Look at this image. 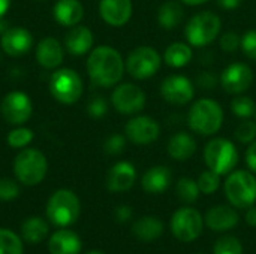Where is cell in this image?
<instances>
[{"mask_svg":"<svg viewBox=\"0 0 256 254\" xmlns=\"http://www.w3.org/2000/svg\"><path fill=\"white\" fill-rule=\"evenodd\" d=\"M20 195L18 184L10 178H0V201H14Z\"/></svg>","mask_w":256,"mask_h":254,"instance_id":"obj_37","label":"cell"},{"mask_svg":"<svg viewBox=\"0 0 256 254\" xmlns=\"http://www.w3.org/2000/svg\"><path fill=\"white\" fill-rule=\"evenodd\" d=\"M236 138L242 144H250L256 139V123L246 118V121H242L236 129Z\"/></svg>","mask_w":256,"mask_h":254,"instance_id":"obj_36","label":"cell"},{"mask_svg":"<svg viewBox=\"0 0 256 254\" xmlns=\"http://www.w3.org/2000/svg\"><path fill=\"white\" fill-rule=\"evenodd\" d=\"M0 45L8 55L20 57L33 48V34L24 27H8L2 33Z\"/></svg>","mask_w":256,"mask_h":254,"instance_id":"obj_16","label":"cell"},{"mask_svg":"<svg viewBox=\"0 0 256 254\" xmlns=\"http://www.w3.org/2000/svg\"><path fill=\"white\" fill-rule=\"evenodd\" d=\"M136 180V171L132 163L129 162H118L116 163L106 175V187L110 192L120 193L128 192Z\"/></svg>","mask_w":256,"mask_h":254,"instance_id":"obj_18","label":"cell"},{"mask_svg":"<svg viewBox=\"0 0 256 254\" xmlns=\"http://www.w3.org/2000/svg\"><path fill=\"white\" fill-rule=\"evenodd\" d=\"M255 115H256V114H255Z\"/></svg>","mask_w":256,"mask_h":254,"instance_id":"obj_50","label":"cell"},{"mask_svg":"<svg viewBox=\"0 0 256 254\" xmlns=\"http://www.w3.org/2000/svg\"><path fill=\"white\" fill-rule=\"evenodd\" d=\"M63 57H64L63 48L60 42L52 36L44 37L36 46V60L45 69L58 67L63 63Z\"/></svg>","mask_w":256,"mask_h":254,"instance_id":"obj_19","label":"cell"},{"mask_svg":"<svg viewBox=\"0 0 256 254\" xmlns=\"http://www.w3.org/2000/svg\"><path fill=\"white\" fill-rule=\"evenodd\" d=\"M220 186V175L213 172L212 169L202 172L198 178V187L200 192H202L204 195H212L214 193Z\"/></svg>","mask_w":256,"mask_h":254,"instance_id":"obj_34","label":"cell"},{"mask_svg":"<svg viewBox=\"0 0 256 254\" xmlns=\"http://www.w3.org/2000/svg\"><path fill=\"white\" fill-rule=\"evenodd\" d=\"M196 84L202 90H212L218 84V76L213 72H201L196 78Z\"/></svg>","mask_w":256,"mask_h":254,"instance_id":"obj_42","label":"cell"},{"mask_svg":"<svg viewBox=\"0 0 256 254\" xmlns=\"http://www.w3.org/2000/svg\"><path fill=\"white\" fill-rule=\"evenodd\" d=\"M218 6H220L222 9H226V10H231V9H237L243 0H216Z\"/></svg>","mask_w":256,"mask_h":254,"instance_id":"obj_45","label":"cell"},{"mask_svg":"<svg viewBox=\"0 0 256 254\" xmlns=\"http://www.w3.org/2000/svg\"><path fill=\"white\" fill-rule=\"evenodd\" d=\"M34 138V133L28 129V127H16L12 132H9L6 141L9 144V147L12 148H26Z\"/></svg>","mask_w":256,"mask_h":254,"instance_id":"obj_32","label":"cell"},{"mask_svg":"<svg viewBox=\"0 0 256 254\" xmlns=\"http://www.w3.org/2000/svg\"><path fill=\"white\" fill-rule=\"evenodd\" d=\"M192 57H194L192 48L188 43H184V42H174V43H171L165 49V54H164L165 63L170 67H176V69L189 64Z\"/></svg>","mask_w":256,"mask_h":254,"instance_id":"obj_27","label":"cell"},{"mask_svg":"<svg viewBox=\"0 0 256 254\" xmlns=\"http://www.w3.org/2000/svg\"><path fill=\"white\" fill-rule=\"evenodd\" d=\"M141 184L147 193H162L171 184V171L166 166H154L144 174Z\"/></svg>","mask_w":256,"mask_h":254,"instance_id":"obj_25","label":"cell"},{"mask_svg":"<svg viewBox=\"0 0 256 254\" xmlns=\"http://www.w3.org/2000/svg\"><path fill=\"white\" fill-rule=\"evenodd\" d=\"M204 162L213 172L228 175L238 163V151L231 141L214 138L204 148Z\"/></svg>","mask_w":256,"mask_h":254,"instance_id":"obj_5","label":"cell"},{"mask_svg":"<svg viewBox=\"0 0 256 254\" xmlns=\"http://www.w3.org/2000/svg\"><path fill=\"white\" fill-rule=\"evenodd\" d=\"M224 123V111L213 99L196 100L188 112V124L190 130L201 136L218 133Z\"/></svg>","mask_w":256,"mask_h":254,"instance_id":"obj_2","label":"cell"},{"mask_svg":"<svg viewBox=\"0 0 256 254\" xmlns=\"http://www.w3.org/2000/svg\"><path fill=\"white\" fill-rule=\"evenodd\" d=\"M196 151V141L194 139L192 135L178 132L174 136H171L168 142V154L171 159L183 162L189 160Z\"/></svg>","mask_w":256,"mask_h":254,"instance_id":"obj_24","label":"cell"},{"mask_svg":"<svg viewBox=\"0 0 256 254\" xmlns=\"http://www.w3.org/2000/svg\"><path fill=\"white\" fill-rule=\"evenodd\" d=\"M183 16H184V10L182 4L174 0L165 1L158 9V22L165 30H172L178 27L183 21Z\"/></svg>","mask_w":256,"mask_h":254,"instance_id":"obj_26","label":"cell"},{"mask_svg":"<svg viewBox=\"0 0 256 254\" xmlns=\"http://www.w3.org/2000/svg\"><path fill=\"white\" fill-rule=\"evenodd\" d=\"M2 115L12 126H22L33 114V103L22 91H10L2 100Z\"/></svg>","mask_w":256,"mask_h":254,"instance_id":"obj_11","label":"cell"},{"mask_svg":"<svg viewBox=\"0 0 256 254\" xmlns=\"http://www.w3.org/2000/svg\"><path fill=\"white\" fill-rule=\"evenodd\" d=\"M87 112H88L90 117H93V118H100V117H104V115L108 112V103L105 102L104 97L96 96V97H93V99L88 102V105H87Z\"/></svg>","mask_w":256,"mask_h":254,"instance_id":"obj_40","label":"cell"},{"mask_svg":"<svg viewBox=\"0 0 256 254\" xmlns=\"http://www.w3.org/2000/svg\"><path fill=\"white\" fill-rule=\"evenodd\" d=\"M82 91V79L74 69H58L50 78V93L60 103L72 105L78 102Z\"/></svg>","mask_w":256,"mask_h":254,"instance_id":"obj_7","label":"cell"},{"mask_svg":"<svg viewBox=\"0 0 256 254\" xmlns=\"http://www.w3.org/2000/svg\"><path fill=\"white\" fill-rule=\"evenodd\" d=\"M246 222L250 225V226H256V207H252L248 214H246Z\"/></svg>","mask_w":256,"mask_h":254,"instance_id":"obj_46","label":"cell"},{"mask_svg":"<svg viewBox=\"0 0 256 254\" xmlns=\"http://www.w3.org/2000/svg\"><path fill=\"white\" fill-rule=\"evenodd\" d=\"M111 102L117 112L123 115H132L144 109L146 93L138 85L124 82L114 88L111 94Z\"/></svg>","mask_w":256,"mask_h":254,"instance_id":"obj_10","label":"cell"},{"mask_svg":"<svg viewBox=\"0 0 256 254\" xmlns=\"http://www.w3.org/2000/svg\"><path fill=\"white\" fill-rule=\"evenodd\" d=\"M231 111L240 118H250L256 114L255 102L248 96L234 97L231 102Z\"/></svg>","mask_w":256,"mask_h":254,"instance_id":"obj_33","label":"cell"},{"mask_svg":"<svg viewBox=\"0 0 256 254\" xmlns=\"http://www.w3.org/2000/svg\"><path fill=\"white\" fill-rule=\"evenodd\" d=\"M202 217L194 208H180L171 219V229L177 240L190 243L202 232Z\"/></svg>","mask_w":256,"mask_h":254,"instance_id":"obj_12","label":"cell"},{"mask_svg":"<svg viewBox=\"0 0 256 254\" xmlns=\"http://www.w3.org/2000/svg\"><path fill=\"white\" fill-rule=\"evenodd\" d=\"M128 73L135 79H148L160 69V55L153 46H138L126 58Z\"/></svg>","mask_w":256,"mask_h":254,"instance_id":"obj_9","label":"cell"},{"mask_svg":"<svg viewBox=\"0 0 256 254\" xmlns=\"http://www.w3.org/2000/svg\"><path fill=\"white\" fill-rule=\"evenodd\" d=\"M242 51L252 60H256V30H249L242 36Z\"/></svg>","mask_w":256,"mask_h":254,"instance_id":"obj_38","label":"cell"},{"mask_svg":"<svg viewBox=\"0 0 256 254\" xmlns=\"http://www.w3.org/2000/svg\"><path fill=\"white\" fill-rule=\"evenodd\" d=\"M176 193L178 199L184 204H194L200 196L198 183L192 178H180L176 186Z\"/></svg>","mask_w":256,"mask_h":254,"instance_id":"obj_30","label":"cell"},{"mask_svg":"<svg viewBox=\"0 0 256 254\" xmlns=\"http://www.w3.org/2000/svg\"><path fill=\"white\" fill-rule=\"evenodd\" d=\"M48 249L51 254H80L81 240L75 232L63 229L50 238Z\"/></svg>","mask_w":256,"mask_h":254,"instance_id":"obj_23","label":"cell"},{"mask_svg":"<svg viewBox=\"0 0 256 254\" xmlns=\"http://www.w3.org/2000/svg\"><path fill=\"white\" fill-rule=\"evenodd\" d=\"M206 223L213 231H228L237 226L238 214L226 205H218L207 211Z\"/></svg>","mask_w":256,"mask_h":254,"instance_id":"obj_22","label":"cell"},{"mask_svg":"<svg viewBox=\"0 0 256 254\" xmlns=\"http://www.w3.org/2000/svg\"><path fill=\"white\" fill-rule=\"evenodd\" d=\"M214 254H243V246L236 237H222L214 246Z\"/></svg>","mask_w":256,"mask_h":254,"instance_id":"obj_35","label":"cell"},{"mask_svg":"<svg viewBox=\"0 0 256 254\" xmlns=\"http://www.w3.org/2000/svg\"><path fill=\"white\" fill-rule=\"evenodd\" d=\"M132 232L142 241H153L162 235L164 225L156 217H142L132 226Z\"/></svg>","mask_w":256,"mask_h":254,"instance_id":"obj_28","label":"cell"},{"mask_svg":"<svg viewBox=\"0 0 256 254\" xmlns=\"http://www.w3.org/2000/svg\"><path fill=\"white\" fill-rule=\"evenodd\" d=\"M124 135L132 144L148 145L159 138L160 126L154 118L147 115H140L126 123Z\"/></svg>","mask_w":256,"mask_h":254,"instance_id":"obj_14","label":"cell"},{"mask_svg":"<svg viewBox=\"0 0 256 254\" xmlns=\"http://www.w3.org/2000/svg\"><path fill=\"white\" fill-rule=\"evenodd\" d=\"M87 254H104V253H99V252H92V253H87Z\"/></svg>","mask_w":256,"mask_h":254,"instance_id":"obj_49","label":"cell"},{"mask_svg":"<svg viewBox=\"0 0 256 254\" xmlns=\"http://www.w3.org/2000/svg\"><path fill=\"white\" fill-rule=\"evenodd\" d=\"M246 163L252 172H256V141L250 142L249 148L246 150Z\"/></svg>","mask_w":256,"mask_h":254,"instance_id":"obj_43","label":"cell"},{"mask_svg":"<svg viewBox=\"0 0 256 254\" xmlns=\"http://www.w3.org/2000/svg\"><path fill=\"white\" fill-rule=\"evenodd\" d=\"M54 19L64 27L78 25L84 16V7L80 0H58L52 7Z\"/></svg>","mask_w":256,"mask_h":254,"instance_id":"obj_20","label":"cell"},{"mask_svg":"<svg viewBox=\"0 0 256 254\" xmlns=\"http://www.w3.org/2000/svg\"><path fill=\"white\" fill-rule=\"evenodd\" d=\"M99 13L106 24L112 27H122L132 16V1L130 0H100Z\"/></svg>","mask_w":256,"mask_h":254,"instance_id":"obj_17","label":"cell"},{"mask_svg":"<svg viewBox=\"0 0 256 254\" xmlns=\"http://www.w3.org/2000/svg\"><path fill=\"white\" fill-rule=\"evenodd\" d=\"M0 254H22L21 240L14 232L0 229Z\"/></svg>","mask_w":256,"mask_h":254,"instance_id":"obj_31","label":"cell"},{"mask_svg":"<svg viewBox=\"0 0 256 254\" xmlns=\"http://www.w3.org/2000/svg\"><path fill=\"white\" fill-rule=\"evenodd\" d=\"M66 49L74 55H84L93 46V33L84 25H74L64 37Z\"/></svg>","mask_w":256,"mask_h":254,"instance_id":"obj_21","label":"cell"},{"mask_svg":"<svg viewBox=\"0 0 256 254\" xmlns=\"http://www.w3.org/2000/svg\"><path fill=\"white\" fill-rule=\"evenodd\" d=\"M21 235L30 244L44 241L48 235V225L39 217H30L21 225Z\"/></svg>","mask_w":256,"mask_h":254,"instance_id":"obj_29","label":"cell"},{"mask_svg":"<svg viewBox=\"0 0 256 254\" xmlns=\"http://www.w3.org/2000/svg\"><path fill=\"white\" fill-rule=\"evenodd\" d=\"M126 148V139L124 136L122 135H112L110 136L105 144H104V150L105 153L111 154V156H116V154H120L123 153V150Z\"/></svg>","mask_w":256,"mask_h":254,"instance_id":"obj_39","label":"cell"},{"mask_svg":"<svg viewBox=\"0 0 256 254\" xmlns=\"http://www.w3.org/2000/svg\"><path fill=\"white\" fill-rule=\"evenodd\" d=\"M225 195L237 208L252 207L256 201V178L248 171L231 172L225 181Z\"/></svg>","mask_w":256,"mask_h":254,"instance_id":"obj_8","label":"cell"},{"mask_svg":"<svg viewBox=\"0 0 256 254\" xmlns=\"http://www.w3.org/2000/svg\"><path fill=\"white\" fill-rule=\"evenodd\" d=\"M124 72V61L120 52L108 45H100L92 49L87 58V73L90 81L98 87L116 85Z\"/></svg>","mask_w":256,"mask_h":254,"instance_id":"obj_1","label":"cell"},{"mask_svg":"<svg viewBox=\"0 0 256 254\" xmlns=\"http://www.w3.org/2000/svg\"><path fill=\"white\" fill-rule=\"evenodd\" d=\"M254 82V72L244 63L230 64L220 75V84L230 94H242L250 88Z\"/></svg>","mask_w":256,"mask_h":254,"instance_id":"obj_15","label":"cell"},{"mask_svg":"<svg viewBox=\"0 0 256 254\" xmlns=\"http://www.w3.org/2000/svg\"><path fill=\"white\" fill-rule=\"evenodd\" d=\"M48 171V162L42 151L36 148H24L14 160V172L20 183L24 186L39 184Z\"/></svg>","mask_w":256,"mask_h":254,"instance_id":"obj_3","label":"cell"},{"mask_svg":"<svg viewBox=\"0 0 256 254\" xmlns=\"http://www.w3.org/2000/svg\"><path fill=\"white\" fill-rule=\"evenodd\" d=\"M220 48L225 51V52H234L240 48V43H242V36H238L237 33L234 31H228L225 33L222 37H220Z\"/></svg>","mask_w":256,"mask_h":254,"instance_id":"obj_41","label":"cell"},{"mask_svg":"<svg viewBox=\"0 0 256 254\" xmlns=\"http://www.w3.org/2000/svg\"><path fill=\"white\" fill-rule=\"evenodd\" d=\"M222 21L214 12H200L194 15L186 24L184 34L192 46H206L212 43L220 33Z\"/></svg>","mask_w":256,"mask_h":254,"instance_id":"obj_6","label":"cell"},{"mask_svg":"<svg viewBox=\"0 0 256 254\" xmlns=\"http://www.w3.org/2000/svg\"><path fill=\"white\" fill-rule=\"evenodd\" d=\"M180 1H183L184 4H189V6H198V4L207 3L208 0H180Z\"/></svg>","mask_w":256,"mask_h":254,"instance_id":"obj_48","label":"cell"},{"mask_svg":"<svg viewBox=\"0 0 256 254\" xmlns=\"http://www.w3.org/2000/svg\"><path fill=\"white\" fill-rule=\"evenodd\" d=\"M10 7V0H0V19L6 15Z\"/></svg>","mask_w":256,"mask_h":254,"instance_id":"obj_47","label":"cell"},{"mask_svg":"<svg viewBox=\"0 0 256 254\" xmlns=\"http://www.w3.org/2000/svg\"><path fill=\"white\" fill-rule=\"evenodd\" d=\"M162 97L176 106H182L189 103L195 96L194 82L183 75H171L166 76L160 84Z\"/></svg>","mask_w":256,"mask_h":254,"instance_id":"obj_13","label":"cell"},{"mask_svg":"<svg viewBox=\"0 0 256 254\" xmlns=\"http://www.w3.org/2000/svg\"><path fill=\"white\" fill-rule=\"evenodd\" d=\"M81 213L80 199L70 190H57L46 204V217L54 226L74 225Z\"/></svg>","mask_w":256,"mask_h":254,"instance_id":"obj_4","label":"cell"},{"mask_svg":"<svg viewBox=\"0 0 256 254\" xmlns=\"http://www.w3.org/2000/svg\"><path fill=\"white\" fill-rule=\"evenodd\" d=\"M116 217H117L118 222L124 223V222H128V220L132 217V210H130L129 207H126V205L118 207V208L116 210Z\"/></svg>","mask_w":256,"mask_h":254,"instance_id":"obj_44","label":"cell"}]
</instances>
